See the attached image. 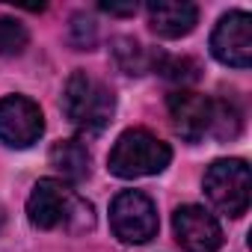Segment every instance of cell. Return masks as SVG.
Segmentation results:
<instances>
[{
    "mask_svg": "<svg viewBox=\"0 0 252 252\" xmlns=\"http://www.w3.org/2000/svg\"><path fill=\"white\" fill-rule=\"evenodd\" d=\"M45 131V116L27 95L0 98V143L9 149H30Z\"/></svg>",
    "mask_w": 252,
    "mask_h": 252,
    "instance_id": "cell-6",
    "label": "cell"
},
{
    "mask_svg": "<svg viewBox=\"0 0 252 252\" xmlns=\"http://www.w3.org/2000/svg\"><path fill=\"white\" fill-rule=\"evenodd\" d=\"M101 9L110 15H137V3H101Z\"/></svg>",
    "mask_w": 252,
    "mask_h": 252,
    "instance_id": "cell-17",
    "label": "cell"
},
{
    "mask_svg": "<svg viewBox=\"0 0 252 252\" xmlns=\"http://www.w3.org/2000/svg\"><path fill=\"white\" fill-rule=\"evenodd\" d=\"M169 160H172V149L163 140H158L146 128H131L110 149L107 169L116 178H146L163 172Z\"/></svg>",
    "mask_w": 252,
    "mask_h": 252,
    "instance_id": "cell-3",
    "label": "cell"
},
{
    "mask_svg": "<svg viewBox=\"0 0 252 252\" xmlns=\"http://www.w3.org/2000/svg\"><path fill=\"white\" fill-rule=\"evenodd\" d=\"M199 21V9L187 0H155L149 3V27L160 39H181L193 33Z\"/></svg>",
    "mask_w": 252,
    "mask_h": 252,
    "instance_id": "cell-10",
    "label": "cell"
},
{
    "mask_svg": "<svg viewBox=\"0 0 252 252\" xmlns=\"http://www.w3.org/2000/svg\"><path fill=\"white\" fill-rule=\"evenodd\" d=\"M51 166L71 184H80L89 178V169H92V158L86 152V146L80 140H60L51 146Z\"/></svg>",
    "mask_w": 252,
    "mask_h": 252,
    "instance_id": "cell-11",
    "label": "cell"
},
{
    "mask_svg": "<svg viewBox=\"0 0 252 252\" xmlns=\"http://www.w3.org/2000/svg\"><path fill=\"white\" fill-rule=\"evenodd\" d=\"M113 60L116 65L125 71V74H143L149 71V57H146V48L128 36H119L113 39Z\"/></svg>",
    "mask_w": 252,
    "mask_h": 252,
    "instance_id": "cell-12",
    "label": "cell"
},
{
    "mask_svg": "<svg viewBox=\"0 0 252 252\" xmlns=\"http://www.w3.org/2000/svg\"><path fill=\"white\" fill-rule=\"evenodd\" d=\"M240 110L225 101V98H214V122H211V137L217 140H234L240 134Z\"/></svg>",
    "mask_w": 252,
    "mask_h": 252,
    "instance_id": "cell-14",
    "label": "cell"
},
{
    "mask_svg": "<svg viewBox=\"0 0 252 252\" xmlns=\"http://www.w3.org/2000/svg\"><path fill=\"white\" fill-rule=\"evenodd\" d=\"M158 68L166 80H175V83H181V89H184V83H190V80H196L199 77V63L196 60H190V57H169V54H158L155 60H149V68Z\"/></svg>",
    "mask_w": 252,
    "mask_h": 252,
    "instance_id": "cell-13",
    "label": "cell"
},
{
    "mask_svg": "<svg viewBox=\"0 0 252 252\" xmlns=\"http://www.w3.org/2000/svg\"><path fill=\"white\" fill-rule=\"evenodd\" d=\"M3 220H6V211H3V202H0V228H3Z\"/></svg>",
    "mask_w": 252,
    "mask_h": 252,
    "instance_id": "cell-18",
    "label": "cell"
},
{
    "mask_svg": "<svg viewBox=\"0 0 252 252\" xmlns=\"http://www.w3.org/2000/svg\"><path fill=\"white\" fill-rule=\"evenodd\" d=\"M27 220L42 231L83 234L95 225V211L60 178H42L27 199Z\"/></svg>",
    "mask_w": 252,
    "mask_h": 252,
    "instance_id": "cell-1",
    "label": "cell"
},
{
    "mask_svg": "<svg viewBox=\"0 0 252 252\" xmlns=\"http://www.w3.org/2000/svg\"><path fill=\"white\" fill-rule=\"evenodd\" d=\"M63 113L80 134H101L116 113L113 89L89 71H74L63 89Z\"/></svg>",
    "mask_w": 252,
    "mask_h": 252,
    "instance_id": "cell-2",
    "label": "cell"
},
{
    "mask_svg": "<svg viewBox=\"0 0 252 252\" xmlns=\"http://www.w3.org/2000/svg\"><path fill=\"white\" fill-rule=\"evenodd\" d=\"M110 225L122 243H149L158 234V208L143 190H122L110 202Z\"/></svg>",
    "mask_w": 252,
    "mask_h": 252,
    "instance_id": "cell-5",
    "label": "cell"
},
{
    "mask_svg": "<svg viewBox=\"0 0 252 252\" xmlns=\"http://www.w3.org/2000/svg\"><path fill=\"white\" fill-rule=\"evenodd\" d=\"M71 42H74L80 51L92 48V45H95V21L86 18V15H74V18H71Z\"/></svg>",
    "mask_w": 252,
    "mask_h": 252,
    "instance_id": "cell-16",
    "label": "cell"
},
{
    "mask_svg": "<svg viewBox=\"0 0 252 252\" xmlns=\"http://www.w3.org/2000/svg\"><path fill=\"white\" fill-rule=\"evenodd\" d=\"M175 240L184 252H217L222 243V228L211 211L199 205H181L172 214Z\"/></svg>",
    "mask_w": 252,
    "mask_h": 252,
    "instance_id": "cell-9",
    "label": "cell"
},
{
    "mask_svg": "<svg viewBox=\"0 0 252 252\" xmlns=\"http://www.w3.org/2000/svg\"><path fill=\"white\" fill-rule=\"evenodd\" d=\"M30 42V33L15 18H0V57H18L24 54Z\"/></svg>",
    "mask_w": 252,
    "mask_h": 252,
    "instance_id": "cell-15",
    "label": "cell"
},
{
    "mask_svg": "<svg viewBox=\"0 0 252 252\" xmlns=\"http://www.w3.org/2000/svg\"><path fill=\"white\" fill-rule=\"evenodd\" d=\"M205 193L225 217H243L249 208V166L240 158L214 160L205 172Z\"/></svg>",
    "mask_w": 252,
    "mask_h": 252,
    "instance_id": "cell-4",
    "label": "cell"
},
{
    "mask_svg": "<svg viewBox=\"0 0 252 252\" xmlns=\"http://www.w3.org/2000/svg\"><path fill=\"white\" fill-rule=\"evenodd\" d=\"M211 54L231 68H249L252 63V18L243 9L222 15L211 33Z\"/></svg>",
    "mask_w": 252,
    "mask_h": 252,
    "instance_id": "cell-7",
    "label": "cell"
},
{
    "mask_svg": "<svg viewBox=\"0 0 252 252\" xmlns=\"http://www.w3.org/2000/svg\"><path fill=\"white\" fill-rule=\"evenodd\" d=\"M172 128L181 140L199 143L211 137V122H214V98H205L193 89H175L166 98Z\"/></svg>",
    "mask_w": 252,
    "mask_h": 252,
    "instance_id": "cell-8",
    "label": "cell"
}]
</instances>
